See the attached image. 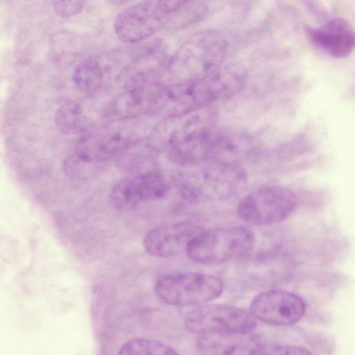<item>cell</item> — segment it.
Listing matches in <instances>:
<instances>
[{"label": "cell", "mask_w": 355, "mask_h": 355, "mask_svg": "<svg viewBox=\"0 0 355 355\" xmlns=\"http://www.w3.org/2000/svg\"><path fill=\"white\" fill-rule=\"evenodd\" d=\"M224 34L215 29L198 31L189 37L168 60V83L199 80L219 68L227 51Z\"/></svg>", "instance_id": "obj_1"}, {"label": "cell", "mask_w": 355, "mask_h": 355, "mask_svg": "<svg viewBox=\"0 0 355 355\" xmlns=\"http://www.w3.org/2000/svg\"><path fill=\"white\" fill-rule=\"evenodd\" d=\"M254 243L251 230L241 226L222 227L203 231L191 241L186 252L196 263H218L245 255Z\"/></svg>", "instance_id": "obj_2"}, {"label": "cell", "mask_w": 355, "mask_h": 355, "mask_svg": "<svg viewBox=\"0 0 355 355\" xmlns=\"http://www.w3.org/2000/svg\"><path fill=\"white\" fill-rule=\"evenodd\" d=\"M223 281L213 275L185 272L165 275L156 283L155 293L165 303L173 306L201 305L219 297Z\"/></svg>", "instance_id": "obj_3"}, {"label": "cell", "mask_w": 355, "mask_h": 355, "mask_svg": "<svg viewBox=\"0 0 355 355\" xmlns=\"http://www.w3.org/2000/svg\"><path fill=\"white\" fill-rule=\"evenodd\" d=\"M297 206V198L291 191L280 186H267L243 197L237 210L244 221L267 225L285 220L294 213Z\"/></svg>", "instance_id": "obj_4"}, {"label": "cell", "mask_w": 355, "mask_h": 355, "mask_svg": "<svg viewBox=\"0 0 355 355\" xmlns=\"http://www.w3.org/2000/svg\"><path fill=\"white\" fill-rule=\"evenodd\" d=\"M216 114L209 107L164 118L152 132V147L167 151L214 130Z\"/></svg>", "instance_id": "obj_5"}, {"label": "cell", "mask_w": 355, "mask_h": 355, "mask_svg": "<svg viewBox=\"0 0 355 355\" xmlns=\"http://www.w3.org/2000/svg\"><path fill=\"white\" fill-rule=\"evenodd\" d=\"M187 329L196 334H249L257 326L250 312L231 305L208 304L188 312L184 318Z\"/></svg>", "instance_id": "obj_6"}, {"label": "cell", "mask_w": 355, "mask_h": 355, "mask_svg": "<svg viewBox=\"0 0 355 355\" xmlns=\"http://www.w3.org/2000/svg\"><path fill=\"white\" fill-rule=\"evenodd\" d=\"M169 189V181L165 175L149 171L119 180L112 187L109 198L116 209L127 211L142 202L164 198Z\"/></svg>", "instance_id": "obj_7"}, {"label": "cell", "mask_w": 355, "mask_h": 355, "mask_svg": "<svg viewBox=\"0 0 355 355\" xmlns=\"http://www.w3.org/2000/svg\"><path fill=\"white\" fill-rule=\"evenodd\" d=\"M250 312L263 322L287 326L300 320L306 313V303L299 295L282 289H272L256 295Z\"/></svg>", "instance_id": "obj_8"}, {"label": "cell", "mask_w": 355, "mask_h": 355, "mask_svg": "<svg viewBox=\"0 0 355 355\" xmlns=\"http://www.w3.org/2000/svg\"><path fill=\"white\" fill-rule=\"evenodd\" d=\"M164 14L157 3L143 1L130 6L116 18L114 29L123 43L140 42L158 31L164 24Z\"/></svg>", "instance_id": "obj_9"}, {"label": "cell", "mask_w": 355, "mask_h": 355, "mask_svg": "<svg viewBox=\"0 0 355 355\" xmlns=\"http://www.w3.org/2000/svg\"><path fill=\"white\" fill-rule=\"evenodd\" d=\"M244 180V175L232 164H216L191 174L180 186L182 197L196 201L207 193L222 194L232 191Z\"/></svg>", "instance_id": "obj_10"}, {"label": "cell", "mask_w": 355, "mask_h": 355, "mask_svg": "<svg viewBox=\"0 0 355 355\" xmlns=\"http://www.w3.org/2000/svg\"><path fill=\"white\" fill-rule=\"evenodd\" d=\"M204 230L189 221L163 225L148 231L143 239V246L150 255L170 257L187 251L191 241Z\"/></svg>", "instance_id": "obj_11"}, {"label": "cell", "mask_w": 355, "mask_h": 355, "mask_svg": "<svg viewBox=\"0 0 355 355\" xmlns=\"http://www.w3.org/2000/svg\"><path fill=\"white\" fill-rule=\"evenodd\" d=\"M131 142L130 133L119 126L90 130L79 138L76 155L86 163L104 162L124 150Z\"/></svg>", "instance_id": "obj_12"}, {"label": "cell", "mask_w": 355, "mask_h": 355, "mask_svg": "<svg viewBox=\"0 0 355 355\" xmlns=\"http://www.w3.org/2000/svg\"><path fill=\"white\" fill-rule=\"evenodd\" d=\"M306 33L315 46L336 58L349 56L355 47V31L343 17L332 19L319 28L306 27Z\"/></svg>", "instance_id": "obj_13"}, {"label": "cell", "mask_w": 355, "mask_h": 355, "mask_svg": "<svg viewBox=\"0 0 355 355\" xmlns=\"http://www.w3.org/2000/svg\"><path fill=\"white\" fill-rule=\"evenodd\" d=\"M248 334L211 333L202 334L198 348L205 354H253L258 344L248 336Z\"/></svg>", "instance_id": "obj_14"}, {"label": "cell", "mask_w": 355, "mask_h": 355, "mask_svg": "<svg viewBox=\"0 0 355 355\" xmlns=\"http://www.w3.org/2000/svg\"><path fill=\"white\" fill-rule=\"evenodd\" d=\"M54 121L57 129L67 135L84 134L93 125L82 107L72 101L63 104L57 110Z\"/></svg>", "instance_id": "obj_15"}, {"label": "cell", "mask_w": 355, "mask_h": 355, "mask_svg": "<svg viewBox=\"0 0 355 355\" xmlns=\"http://www.w3.org/2000/svg\"><path fill=\"white\" fill-rule=\"evenodd\" d=\"M103 78V69L95 58H89L80 62L75 68L73 76L77 88L88 94H94L100 89Z\"/></svg>", "instance_id": "obj_16"}, {"label": "cell", "mask_w": 355, "mask_h": 355, "mask_svg": "<svg viewBox=\"0 0 355 355\" xmlns=\"http://www.w3.org/2000/svg\"><path fill=\"white\" fill-rule=\"evenodd\" d=\"M173 347L159 340L135 338L125 343L119 352L120 355H169L178 354Z\"/></svg>", "instance_id": "obj_17"}, {"label": "cell", "mask_w": 355, "mask_h": 355, "mask_svg": "<svg viewBox=\"0 0 355 355\" xmlns=\"http://www.w3.org/2000/svg\"><path fill=\"white\" fill-rule=\"evenodd\" d=\"M254 354H310L305 348L283 344H258Z\"/></svg>", "instance_id": "obj_18"}, {"label": "cell", "mask_w": 355, "mask_h": 355, "mask_svg": "<svg viewBox=\"0 0 355 355\" xmlns=\"http://www.w3.org/2000/svg\"><path fill=\"white\" fill-rule=\"evenodd\" d=\"M87 0H53L55 12L60 17H70L77 15L84 8Z\"/></svg>", "instance_id": "obj_19"}, {"label": "cell", "mask_w": 355, "mask_h": 355, "mask_svg": "<svg viewBox=\"0 0 355 355\" xmlns=\"http://www.w3.org/2000/svg\"><path fill=\"white\" fill-rule=\"evenodd\" d=\"M189 1L190 0H157V3L163 12L170 14L180 9Z\"/></svg>", "instance_id": "obj_20"}, {"label": "cell", "mask_w": 355, "mask_h": 355, "mask_svg": "<svg viewBox=\"0 0 355 355\" xmlns=\"http://www.w3.org/2000/svg\"><path fill=\"white\" fill-rule=\"evenodd\" d=\"M110 4L117 6L121 7L124 6H128L133 3L136 0H107Z\"/></svg>", "instance_id": "obj_21"}]
</instances>
